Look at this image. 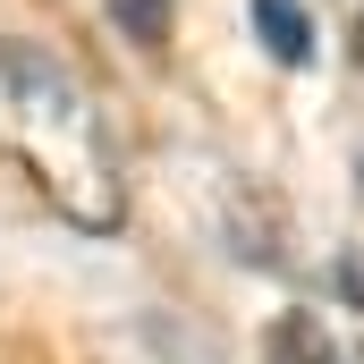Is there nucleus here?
I'll return each mask as SVG.
<instances>
[{
    "label": "nucleus",
    "mask_w": 364,
    "mask_h": 364,
    "mask_svg": "<svg viewBox=\"0 0 364 364\" xmlns=\"http://www.w3.org/2000/svg\"><path fill=\"white\" fill-rule=\"evenodd\" d=\"M0 153L26 170V186L85 237H110L127 220V178H119V144L93 110V93L26 51V43H0Z\"/></svg>",
    "instance_id": "obj_1"
},
{
    "label": "nucleus",
    "mask_w": 364,
    "mask_h": 364,
    "mask_svg": "<svg viewBox=\"0 0 364 364\" xmlns=\"http://www.w3.org/2000/svg\"><path fill=\"white\" fill-rule=\"evenodd\" d=\"M263 364H356V356L339 348V331L322 314H279L263 331Z\"/></svg>",
    "instance_id": "obj_2"
},
{
    "label": "nucleus",
    "mask_w": 364,
    "mask_h": 364,
    "mask_svg": "<svg viewBox=\"0 0 364 364\" xmlns=\"http://www.w3.org/2000/svg\"><path fill=\"white\" fill-rule=\"evenodd\" d=\"M255 26H263V43H272L279 68H305L314 60V17L296 0H255Z\"/></svg>",
    "instance_id": "obj_3"
},
{
    "label": "nucleus",
    "mask_w": 364,
    "mask_h": 364,
    "mask_svg": "<svg viewBox=\"0 0 364 364\" xmlns=\"http://www.w3.org/2000/svg\"><path fill=\"white\" fill-rule=\"evenodd\" d=\"M110 9H119V26L136 43H161V0H110Z\"/></svg>",
    "instance_id": "obj_4"
},
{
    "label": "nucleus",
    "mask_w": 364,
    "mask_h": 364,
    "mask_svg": "<svg viewBox=\"0 0 364 364\" xmlns=\"http://www.w3.org/2000/svg\"><path fill=\"white\" fill-rule=\"evenodd\" d=\"M348 305H356V348H364V272H348Z\"/></svg>",
    "instance_id": "obj_5"
},
{
    "label": "nucleus",
    "mask_w": 364,
    "mask_h": 364,
    "mask_svg": "<svg viewBox=\"0 0 364 364\" xmlns=\"http://www.w3.org/2000/svg\"><path fill=\"white\" fill-rule=\"evenodd\" d=\"M356 60H364V26H356Z\"/></svg>",
    "instance_id": "obj_6"
}]
</instances>
